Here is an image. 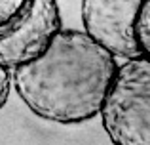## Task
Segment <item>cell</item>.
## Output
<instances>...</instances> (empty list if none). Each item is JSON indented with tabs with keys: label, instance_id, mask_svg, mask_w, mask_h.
<instances>
[{
	"label": "cell",
	"instance_id": "cell-1",
	"mask_svg": "<svg viewBox=\"0 0 150 145\" xmlns=\"http://www.w3.org/2000/svg\"><path fill=\"white\" fill-rule=\"evenodd\" d=\"M118 57L86 31L61 29L40 57L11 71L21 101L36 116L80 124L99 116Z\"/></svg>",
	"mask_w": 150,
	"mask_h": 145
},
{
	"label": "cell",
	"instance_id": "cell-2",
	"mask_svg": "<svg viewBox=\"0 0 150 145\" xmlns=\"http://www.w3.org/2000/svg\"><path fill=\"white\" fill-rule=\"evenodd\" d=\"M99 116L112 143L150 145V57L118 65Z\"/></svg>",
	"mask_w": 150,
	"mask_h": 145
},
{
	"label": "cell",
	"instance_id": "cell-3",
	"mask_svg": "<svg viewBox=\"0 0 150 145\" xmlns=\"http://www.w3.org/2000/svg\"><path fill=\"white\" fill-rule=\"evenodd\" d=\"M61 29L63 19L57 0H33L27 14L0 36V67L13 71L34 61L48 50Z\"/></svg>",
	"mask_w": 150,
	"mask_h": 145
},
{
	"label": "cell",
	"instance_id": "cell-4",
	"mask_svg": "<svg viewBox=\"0 0 150 145\" xmlns=\"http://www.w3.org/2000/svg\"><path fill=\"white\" fill-rule=\"evenodd\" d=\"M143 0H82L84 31L122 59L141 57L133 40V19Z\"/></svg>",
	"mask_w": 150,
	"mask_h": 145
},
{
	"label": "cell",
	"instance_id": "cell-5",
	"mask_svg": "<svg viewBox=\"0 0 150 145\" xmlns=\"http://www.w3.org/2000/svg\"><path fill=\"white\" fill-rule=\"evenodd\" d=\"M133 40L141 56L150 57V0H143L133 19Z\"/></svg>",
	"mask_w": 150,
	"mask_h": 145
},
{
	"label": "cell",
	"instance_id": "cell-6",
	"mask_svg": "<svg viewBox=\"0 0 150 145\" xmlns=\"http://www.w3.org/2000/svg\"><path fill=\"white\" fill-rule=\"evenodd\" d=\"M33 0H0V36L8 33L27 14Z\"/></svg>",
	"mask_w": 150,
	"mask_h": 145
},
{
	"label": "cell",
	"instance_id": "cell-7",
	"mask_svg": "<svg viewBox=\"0 0 150 145\" xmlns=\"http://www.w3.org/2000/svg\"><path fill=\"white\" fill-rule=\"evenodd\" d=\"M11 71L6 67H0V109L6 105L8 97H10V90H11Z\"/></svg>",
	"mask_w": 150,
	"mask_h": 145
}]
</instances>
